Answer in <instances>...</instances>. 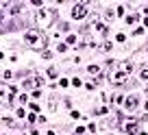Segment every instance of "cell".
<instances>
[{"mask_svg": "<svg viewBox=\"0 0 148 135\" xmlns=\"http://www.w3.org/2000/svg\"><path fill=\"white\" fill-rule=\"evenodd\" d=\"M57 74H59V70H57L54 65H50V68H48V76H50V79H54Z\"/></svg>", "mask_w": 148, "mask_h": 135, "instance_id": "10", "label": "cell"}, {"mask_svg": "<svg viewBox=\"0 0 148 135\" xmlns=\"http://www.w3.org/2000/svg\"><path fill=\"white\" fill-rule=\"evenodd\" d=\"M105 18H107V20L111 22V20H115V13H113L111 9H107V11H105Z\"/></svg>", "mask_w": 148, "mask_h": 135, "instance_id": "11", "label": "cell"}, {"mask_svg": "<svg viewBox=\"0 0 148 135\" xmlns=\"http://www.w3.org/2000/svg\"><path fill=\"white\" fill-rule=\"evenodd\" d=\"M142 79L148 81V68H144V70H142Z\"/></svg>", "mask_w": 148, "mask_h": 135, "instance_id": "20", "label": "cell"}, {"mask_svg": "<svg viewBox=\"0 0 148 135\" xmlns=\"http://www.w3.org/2000/svg\"><path fill=\"white\" fill-rule=\"evenodd\" d=\"M111 100H113V102H122V100H124V96H122V94H115Z\"/></svg>", "mask_w": 148, "mask_h": 135, "instance_id": "16", "label": "cell"}, {"mask_svg": "<svg viewBox=\"0 0 148 135\" xmlns=\"http://www.w3.org/2000/svg\"><path fill=\"white\" fill-rule=\"evenodd\" d=\"M9 92H11V87H9V85H5V83H0V96L9 94Z\"/></svg>", "mask_w": 148, "mask_h": 135, "instance_id": "9", "label": "cell"}, {"mask_svg": "<svg viewBox=\"0 0 148 135\" xmlns=\"http://www.w3.org/2000/svg\"><path fill=\"white\" fill-rule=\"evenodd\" d=\"M22 9V5H11V15H18Z\"/></svg>", "mask_w": 148, "mask_h": 135, "instance_id": "12", "label": "cell"}, {"mask_svg": "<svg viewBox=\"0 0 148 135\" xmlns=\"http://www.w3.org/2000/svg\"><path fill=\"white\" fill-rule=\"evenodd\" d=\"M54 109H57V98L52 96V98H50V111H54Z\"/></svg>", "mask_w": 148, "mask_h": 135, "instance_id": "15", "label": "cell"}, {"mask_svg": "<svg viewBox=\"0 0 148 135\" xmlns=\"http://www.w3.org/2000/svg\"><path fill=\"white\" fill-rule=\"evenodd\" d=\"M65 48H68V44H59V46H57V50H59V52H65Z\"/></svg>", "mask_w": 148, "mask_h": 135, "instance_id": "19", "label": "cell"}, {"mask_svg": "<svg viewBox=\"0 0 148 135\" xmlns=\"http://www.w3.org/2000/svg\"><path fill=\"white\" fill-rule=\"evenodd\" d=\"M111 48H113V44H111V41H103V44H100V50H103V52H109Z\"/></svg>", "mask_w": 148, "mask_h": 135, "instance_id": "8", "label": "cell"}, {"mask_svg": "<svg viewBox=\"0 0 148 135\" xmlns=\"http://www.w3.org/2000/svg\"><path fill=\"white\" fill-rule=\"evenodd\" d=\"M85 15H87V2L74 5V9H72V18H74V20H83Z\"/></svg>", "mask_w": 148, "mask_h": 135, "instance_id": "4", "label": "cell"}, {"mask_svg": "<svg viewBox=\"0 0 148 135\" xmlns=\"http://www.w3.org/2000/svg\"><path fill=\"white\" fill-rule=\"evenodd\" d=\"M135 107H137V98H135V96H128L126 98V109H135Z\"/></svg>", "mask_w": 148, "mask_h": 135, "instance_id": "6", "label": "cell"}, {"mask_svg": "<svg viewBox=\"0 0 148 135\" xmlns=\"http://www.w3.org/2000/svg\"><path fill=\"white\" fill-rule=\"evenodd\" d=\"M94 28H96V33H98V35H103V37L107 35V26H105V24H96Z\"/></svg>", "mask_w": 148, "mask_h": 135, "instance_id": "7", "label": "cell"}, {"mask_svg": "<svg viewBox=\"0 0 148 135\" xmlns=\"http://www.w3.org/2000/svg\"><path fill=\"white\" fill-rule=\"evenodd\" d=\"M65 44H68V46H70V44H76V37H74V35H70V37H68V41H65Z\"/></svg>", "mask_w": 148, "mask_h": 135, "instance_id": "18", "label": "cell"}, {"mask_svg": "<svg viewBox=\"0 0 148 135\" xmlns=\"http://www.w3.org/2000/svg\"><path fill=\"white\" fill-rule=\"evenodd\" d=\"M124 133H128V135L139 133V129H137V122H124Z\"/></svg>", "mask_w": 148, "mask_h": 135, "instance_id": "5", "label": "cell"}, {"mask_svg": "<svg viewBox=\"0 0 148 135\" xmlns=\"http://www.w3.org/2000/svg\"><path fill=\"white\" fill-rule=\"evenodd\" d=\"M146 90H148V87H146Z\"/></svg>", "mask_w": 148, "mask_h": 135, "instance_id": "22", "label": "cell"}, {"mask_svg": "<svg viewBox=\"0 0 148 135\" xmlns=\"http://www.w3.org/2000/svg\"><path fill=\"white\" fill-rule=\"evenodd\" d=\"M89 74H98V65H89Z\"/></svg>", "mask_w": 148, "mask_h": 135, "instance_id": "17", "label": "cell"}, {"mask_svg": "<svg viewBox=\"0 0 148 135\" xmlns=\"http://www.w3.org/2000/svg\"><path fill=\"white\" fill-rule=\"evenodd\" d=\"M24 41L33 50H41V52H44V46H46V41H48V39H46V35L41 33V31H29L26 37H24Z\"/></svg>", "mask_w": 148, "mask_h": 135, "instance_id": "1", "label": "cell"}, {"mask_svg": "<svg viewBox=\"0 0 148 135\" xmlns=\"http://www.w3.org/2000/svg\"><path fill=\"white\" fill-rule=\"evenodd\" d=\"M109 63V81L113 85H124L128 81V74L124 70H118V61H107Z\"/></svg>", "mask_w": 148, "mask_h": 135, "instance_id": "2", "label": "cell"}, {"mask_svg": "<svg viewBox=\"0 0 148 135\" xmlns=\"http://www.w3.org/2000/svg\"><path fill=\"white\" fill-rule=\"evenodd\" d=\"M83 44L85 46H94V39H92L89 35H83Z\"/></svg>", "mask_w": 148, "mask_h": 135, "instance_id": "13", "label": "cell"}, {"mask_svg": "<svg viewBox=\"0 0 148 135\" xmlns=\"http://www.w3.org/2000/svg\"><path fill=\"white\" fill-rule=\"evenodd\" d=\"M0 20H2V13H0Z\"/></svg>", "mask_w": 148, "mask_h": 135, "instance_id": "21", "label": "cell"}, {"mask_svg": "<svg viewBox=\"0 0 148 135\" xmlns=\"http://www.w3.org/2000/svg\"><path fill=\"white\" fill-rule=\"evenodd\" d=\"M137 20H139V15H137V13H133V15H128V18H126L128 24H133V22H137Z\"/></svg>", "mask_w": 148, "mask_h": 135, "instance_id": "14", "label": "cell"}, {"mask_svg": "<svg viewBox=\"0 0 148 135\" xmlns=\"http://www.w3.org/2000/svg\"><path fill=\"white\" fill-rule=\"evenodd\" d=\"M54 18H57V11H52V9H39L37 13H35L37 28H48V26L54 22Z\"/></svg>", "mask_w": 148, "mask_h": 135, "instance_id": "3", "label": "cell"}]
</instances>
